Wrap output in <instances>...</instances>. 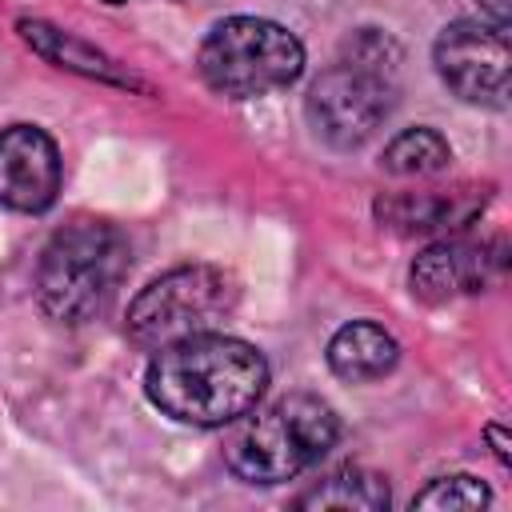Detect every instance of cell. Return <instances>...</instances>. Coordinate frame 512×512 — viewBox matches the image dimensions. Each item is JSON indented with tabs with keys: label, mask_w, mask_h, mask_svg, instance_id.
Returning a JSON list of instances; mask_svg holds the SVG:
<instances>
[{
	"label": "cell",
	"mask_w": 512,
	"mask_h": 512,
	"mask_svg": "<svg viewBox=\"0 0 512 512\" xmlns=\"http://www.w3.org/2000/svg\"><path fill=\"white\" fill-rule=\"evenodd\" d=\"M196 64L212 92L252 100L288 88L304 72V44L276 20L232 16L204 36Z\"/></svg>",
	"instance_id": "4"
},
{
	"label": "cell",
	"mask_w": 512,
	"mask_h": 512,
	"mask_svg": "<svg viewBox=\"0 0 512 512\" xmlns=\"http://www.w3.org/2000/svg\"><path fill=\"white\" fill-rule=\"evenodd\" d=\"M128 272V240L104 220L64 224L40 252L36 300L60 324L96 316Z\"/></svg>",
	"instance_id": "2"
},
{
	"label": "cell",
	"mask_w": 512,
	"mask_h": 512,
	"mask_svg": "<svg viewBox=\"0 0 512 512\" xmlns=\"http://www.w3.org/2000/svg\"><path fill=\"white\" fill-rule=\"evenodd\" d=\"M480 8L488 12V20H492V24L508 28V0H480Z\"/></svg>",
	"instance_id": "15"
},
{
	"label": "cell",
	"mask_w": 512,
	"mask_h": 512,
	"mask_svg": "<svg viewBox=\"0 0 512 512\" xmlns=\"http://www.w3.org/2000/svg\"><path fill=\"white\" fill-rule=\"evenodd\" d=\"M236 304V284L212 264H184L140 288L128 308V336L140 348H164L196 332H212Z\"/></svg>",
	"instance_id": "6"
},
{
	"label": "cell",
	"mask_w": 512,
	"mask_h": 512,
	"mask_svg": "<svg viewBox=\"0 0 512 512\" xmlns=\"http://www.w3.org/2000/svg\"><path fill=\"white\" fill-rule=\"evenodd\" d=\"M488 488L476 476H440L412 496V508H484Z\"/></svg>",
	"instance_id": "14"
},
{
	"label": "cell",
	"mask_w": 512,
	"mask_h": 512,
	"mask_svg": "<svg viewBox=\"0 0 512 512\" xmlns=\"http://www.w3.org/2000/svg\"><path fill=\"white\" fill-rule=\"evenodd\" d=\"M104 4H120V0H104Z\"/></svg>",
	"instance_id": "16"
},
{
	"label": "cell",
	"mask_w": 512,
	"mask_h": 512,
	"mask_svg": "<svg viewBox=\"0 0 512 512\" xmlns=\"http://www.w3.org/2000/svg\"><path fill=\"white\" fill-rule=\"evenodd\" d=\"M436 72L468 104H508V36L500 24L456 20L436 36Z\"/></svg>",
	"instance_id": "7"
},
{
	"label": "cell",
	"mask_w": 512,
	"mask_h": 512,
	"mask_svg": "<svg viewBox=\"0 0 512 512\" xmlns=\"http://www.w3.org/2000/svg\"><path fill=\"white\" fill-rule=\"evenodd\" d=\"M264 384V356L252 344L220 332H196L156 348L144 372L148 400L164 416L196 428H220L248 416L264 396Z\"/></svg>",
	"instance_id": "1"
},
{
	"label": "cell",
	"mask_w": 512,
	"mask_h": 512,
	"mask_svg": "<svg viewBox=\"0 0 512 512\" xmlns=\"http://www.w3.org/2000/svg\"><path fill=\"white\" fill-rule=\"evenodd\" d=\"M488 204V184H452L428 192H400L376 204V216L400 232H460Z\"/></svg>",
	"instance_id": "10"
},
{
	"label": "cell",
	"mask_w": 512,
	"mask_h": 512,
	"mask_svg": "<svg viewBox=\"0 0 512 512\" xmlns=\"http://www.w3.org/2000/svg\"><path fill=\"white\" fill-rule=\"evenodd\" d=\"M336 436H340V416L332 412V404L308 392H292L268 404L264 412L248 416L232 432L224 456L240 480L280 484L304 472L308 464H316L336 444Z\"/></svg>",
	"instance_id": "3"
},
{
	"label": "cell",
	"mask_w": 512,
	"mask_h": 512,
	"mask_svg": "<svg viewBox=\"0 0 512 512\" xmlns=\"http://www.w3.org/2000/svg\"><path fill=\"white\" fill-rule=\"evenodd\" d=\"M396 356V340L372 320H352L328 340V368L352 384L380 380L384 372H392Z\"/></svg>",
	"instance_id": "11"
},
{
	"label": "cell",
	"mask_w": 512,
	"mask_h": 512,
	"mask_svg": "<svg viewBox=\"0 0 512 512\" xmlns=\"http://www.w3.org/2000/svg\"><path fill=\"white\" fill-rule=\"evenodd\" d=\"M60 192V152L36 124L0 132V204L12 212H44Z\"/></svg>",
	"instance_id": "9"
},
{
	"label": "cell",
	"mask_w": 512,
	"mask_h": 512,
	"mask_svg": "<svg viewBox=\"0 0 512 512\" xmlns=\"http://www.w3.org/2000/svg\"><path fill=\"white\" fill-rule=\"evenodd\" d=\"M504 272V240H436L428 244L408 272L412 296H420L424 304H444L468 292L488 288L496 276Z\"/></svg>",
	"instance_id": "8"
},
{
	"label": "cell",
	"mask_w": 512,
	"mask_h": 512,
	"mask_svg": "<svg viewBox=\"0 0 512 512\" xmlns=\"http://www.w3.org/2000/svg\"><path fill=\"white\" fill-rule=\"evenodd\" d=\"M448 160H452V148L432 128H404L400 136L388 140V148L380 156L384 172H392V176H436L448 168Z\"/></svg>",
	"instance_id": "13"
},
{
	"label": "cell",
	"mask_w": 512,
	"mask_h": 512,
	"mask_svg": "<svg viewBox=\"0 0 512 512\" xmlns=\"http://www.w3.org/2000/svg\"><path fill=\"white\" fill-rule=\"evenodd\" d=\"M388 484L384 476L368 472V468H336L328 476H320L308 492L296 496V508H360V512H380L388 508Z\"/></svg>",
	"instance_id": "12"
},
{
	"label": "cell",
	"mask_w": 512,
	"mask_h": 512,
	"mask_svg": "<svg viewBox=\"0 0 512 512\" xmlns=\"http://www.w3.org/2000/svg\"><path fill=\"white\" fill-rule=\"evenodd\" d=\"M348 52L352 56L336 60L332 68H324L316 76V84L308 88V100H304L308 124L332 148L364 144L380 128V120L392 112V96H396L392 64H384L388 40L368 32Z\"/></svg>",
	"instance_id": "5"
}]
</instances>
